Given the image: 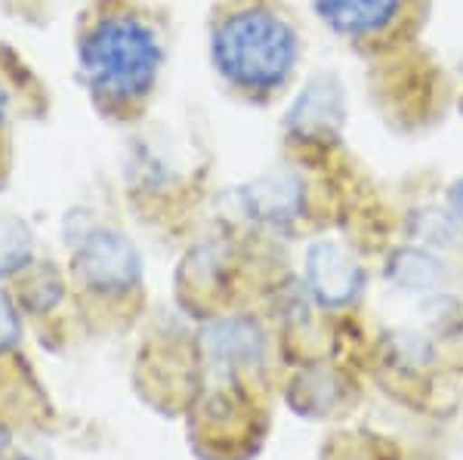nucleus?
Masks as SVG:
<instances>
[{
  "instance_id": "1",
  "label": "nucleus",
  "mask_w": 463,
  "mask_h": 460,
  "mask_svg": "<svg viewBox=\"0 0 463 460\" xmlns=\"http://www.w3.org/2000/svg\"><path fill=\"white\" fill-rule=\"evenodd\" d=\"M164 65L158 28L137 6L96 0L78 32V69L102 115L127 117L152 96Z\"/></svg>"
},
{
  "instance_id": "2",
  "label": "nucleus",
  "mask_w": 463,
  "mask_h": 460,
  "mask_svg": "<svg viewBox=\"0 0 463 460\" xmlns=\"http://www.w3.org/2000/svg\"><path fill=\"white\" fill-rule=\"evenodd\" d=\"M213 69L238 93L269 96L288 84L297 65V32L263 0H244L213 22Z\"/></svg>"
},
{
  "instance_id": "3",
  "label": "nucleus",
  "mask_w": 463,
  "mask_h": 460,
  "mask_svg": "<svg viewBox=\"0 0 463 460\" xmlns=\"http://www.w3.org/2000/svg\"><path fill=\"white\" fill-rule=\"evenodd\" d=\"M143 263L121 232L93 229L74 248V278L90 296H121L139 285Z\"/></svg>"
},
{
  "instance_id": "4",
  "label": "nucleus",
  "mask_w": 463,
  "mask_h": 460,
  "mask_svg": "<svg viewBox=\"0 0 463 460\" xmlns=\"http://www.w3.org/2000/svg\"><path fill=\"white\" fill-rule=\"evenodd\" d=\"M364 276L358 263L343 248L331 241H321L309 250V287L327 306L349 303L362 291Z\"/></svg>"
},
{
  "instance_id": "5",
  "label": "nucleus",
  "mask_w": 463,
  "mask_h": 460,
  "mask_svg": "<svg viewBox=\"0 0 463 460\" xmlns=\"http://www.w3.org/2000/svg\"><path fill=\"white\" fill-rule=\"evenodd\" d=\"M318 16L337 34L364 37L390 28L399 16L402 0H316Z\"/></svg>"
},
{
  "instance_id": "6",
  "label": "nucleus",
  "mask_w": 463,
  "mask_h": 460,
  "mask_svg": "<svg viewBox=\"0 0 463 460\" xmlns=\"http://www.w3.org/2000/svg\"><path fill=\"white\" fill-rule=\"evenodd\" d=\"M248 198V207L257 220L263 222H288L297 217L303 202V189L297 183V176L290 174H272L263 176L244 192Z\"/></svg>"
},
{
  "instance_id": "7",
  "label": "nucleus",
  "mask_w": 463,
  "mask_h": 460,
  "mask_svg": "<svg viewBox=\"0 0 463 460\" xmlns=\"http://www.w3.org/2000/svg\"><path fill=\"white\" fill-rule=\"evenodd\" d=\"M337 99L340 96L331 84H312L288 115V124L297 133H306V136H318L325 130H334L340 117Z\"/></svg>"
},
{
  "instance_id": "8",
  "label": "nucleus",
  "mask_w": 463,
  "mask_h": 460,
  "mask_svg": "<svg viewBox=\"0 0 463 460\" xmlns=\"http://www.w3.org/2000/svg\"><path fill=\"white\" fill-rule=\"evenodd\" d=\"M32 232L16 217H0V278L25 272L32 263Z\"/></svg>"
},
{
  "instance_id": "9",
  "label": "nucleus",
  "mask_w": 463,
  "mask_h": 460,
  "mask_svg": "<svg viewBox=\"0 0 463 460\" xmlns=\"http://www.w3.org/2000/svg\"><path fill=\"white\" fill-rule=\"evenodd\" d=\"M436 272L439 266L427 254H420V250H405L392 263V278L405 287H427L436 281Z\"/></svg>"
},
{
  "instance_id": "10",
  "label": "nucleus",
  "mask_w": 463,
  "mask_h": 460,
  "mask_svg": "<svg viewBox=\"0 0 463 460\" xmlns=\"http://www.w3.org/2000/svg\"><path fill=\"white\" fill-rule=\"evenodd\" d=\"M19 337H22V324L16 306H13L10 296L0 294V355L10 352L19 343Z\"/></svg>"
},
{
  "instance_id": "11",
  "label": "nucleus",
  "mask_w": 463,
  "mask_h": 460,
  "mask_svg": "<svg viewBox=\"0 0 463 460\" xmlns=\"http://www.w3.org/2000/svg\"><path fill=\"white\" fill-rule=\"evenodd\" d=\"M6 124H10V102L0 87V176L6 174Z\"/></svg>"
},
{
  "instance_id": "12",
  "label": "nucleus",
  "mask_w": 463,
  "mask_h": 460,
  "mask_svg": "<svg viewBox=\"0 0 463 460\" xmlns=\"http://www.w3.org/2000/svg\"><path fill=\"white\" fill-rule=\"evenodd\" d=\"M451 211H454V217L463 222V180L454 183V189H451Z\"/></svg>"
}]
</instances>
